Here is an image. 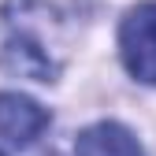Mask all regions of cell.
<instances>
[{
	"label": "cell",
	"mask_w": 156,
	"mask_h": 156,
	"mask_svg": "<svg viewBox=\"0 0 156 156\" xmlns=\"http://www.w3.org/2000/svg\"><path fill=\"white\" fill-rule=\"evenodd\" d=\"M4 67L23 74V78H34V82H56L60 78V63L48 56L45 41L34 37L26 30H11L8 41H4Z\"/></svg>",
	"instance_id": "3"
},
{
	"label": "cell",
	"mask_w": 156,
	"mask_h": 156,
	"mask_svg": "<svg viewBox=\"0 0 156 156\" xmlns=\"http://www.w3.org/2000/svg\"><path fill=\"white\" fill-rule=\"evenodd\" d=\"M0 156H4V152H0Z\"/></svg>",
	"instance_id": "5"
},
{
	"label": "cell",
	"mask_w": 156,
	"mask_h": 156,
	"mask_svg": "<svg viewBox=\"0 0 156 156\" xmlns=\"http://www.w3.org/2000/svg\"><path fill=\"white\" fill-rule=\"evenodd\" d=\"M52 123L48 108H41L26 93H0V138L11 145H34Z\"/></svg>",
	"instance_id": "2"
},
{
	"label": "cell",
	"mask_w": 156,
	"mask_h": 156,
	"mask_svg": "<svg viewBox=\"0 0 156 156\" xmlns=\"http://www.w3.org/2000/svg\"><path fill=\"white\" fill-rule=\"evenodd\" d=\"M123 67L145 86H156V0L134 4L119 26Z\"/></svg>",
	"instance_id": "1"
},
{
	"label": "cell",
	"mask_w": 156,
	"mask_h": 156,
	"mask_svg": "<svg viewBox=\"0 0 156 156\" xmlns=\"http://www.w3.org/2000/svg\"><path fill=\"white\" fill-rule=\"evenodd\" d=\"M74 156H145V149L123 123H93L74 138Z\"/></svg>",
	"instance_id": "4"
}]
</instances>
